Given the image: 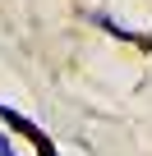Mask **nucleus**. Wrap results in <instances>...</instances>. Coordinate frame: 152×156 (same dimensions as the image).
I'll list each match as a JSON object with an SVG mask.
<instances>
[{
    "instance_id": "nucleus-1",
    "label": "nucleus",
    "mask_w": 152,
    "mask_h": 156,
    "mask_svg": "<svg viewBox=\"0 0 152 156\" xmlns=\"http://www.w3.org/2000/svg\"><path fill=\"white\" fill-rule=\"evenodd\" d=\"M0 119H5L9 129H19V133H28L32 142H42V138H46V133H42V129L32 124V119H23V115H19V110H9V106H0Z\"/></svg>"
},
{
    "instance_id": "nucleus-2",
    "label": "nucleus",
    "mask_w": 152,
    "mask_h": 156,
    "mask_svg": "<svg viewBox=\"0 0 152 156\" xmlns=\"http://www.w3.org/2000/svg\"><path fill=\"white\" fill-rule=\"evenodd\" d=\"M0 156H14V147H9V138L0 133Z\"/></svg>"
}]
</instances>
